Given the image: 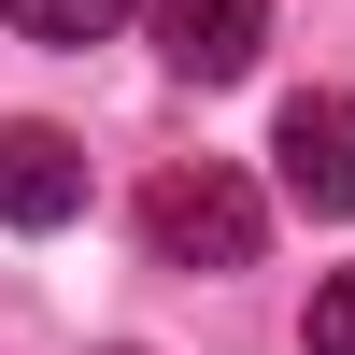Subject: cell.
Masks as SVG:
<instances>
[{
    "mask_svg": "<svg viewBox=\"0 0 355 355\" xmlns=\"http://www.w3.org/2000/svg\"><path fill=\"white\" fill-rule=\"evenodd\" d=\"M270 157H284V199L299 214H355V85H299L284 128H270Z\"/></svg>",
    "mask_w": 355,
    "mask_h": 355,
    "instance_id": "2",
    "label": "cell"
},
{
    "mask_svg": "<svg viewBox=\"0 0 355 355\" xmlns=\"http://www.w3.org/2000/svg\"><path fill=\"white\" fill-rule=\"evenodd\" d=\"M313 355H355V270L313 284Z\"/></svg>",
    "mask_w": 355,
    "mask_h": 355,
    "instance_id": "6",
    "label": "cell"
},
{
    "mask_svg": "<svg viewBox=\"0 0 355 355\" xmlns=\"http://www.w3.org/2000/svg\"><path fill=\"white\" fill-rule=\"evenodd\" d=\"M256 227H270V214H256V185H242L227 157H171L157 185H142V242H157V270H242Z\"/></svg>",
    "mask_w": 355,
    "mask_h": 355,
    "instance_id": "1",
    "label": "cell"
},
{
    "mask_svg": "<svg viewBox=\"0 0 355 355\" xmlns=\"http://www.w3.org/2000/svg\"><path fill=\"white\" fill-rule=\"evenodd\" d=\"M85 214V157H71V128H0V227H71Z\"/></svg>",
    "mask_w": 355,
    "mask_h": 355,
    "instance_id": "4",
    "label": "cell"
},
{
    "mask_svg": "<svg viewBox=\"0 0 355 355\" xmlns=\"http://www.w3.org/2000/svg\"><path fill=\"white\" fill-rule=\"evenodd\" d=\"M0 15H15L28 43H100V28L128 15V0H0Z\"/></svg>",
    "mask_w": 355,
    "mask_h": 355,
    "instance_id": "5",
    "label": "cell"
},
{
    "mask_svg": "<svg viewBox=\"0 0 355 355\" xmlns=\"http://www.w3.org/2000/svg\"><path fill=\"white\" fill-rule=\"evenodd\" d=\"M142 28H157V57L185 85H242L256 43H270V0H142Z\"/></svg>",
    "mask_w": 355,
    "mask_h": 355,
    "instance_id": "3",
    "label": "cell"
}]
</instances>
